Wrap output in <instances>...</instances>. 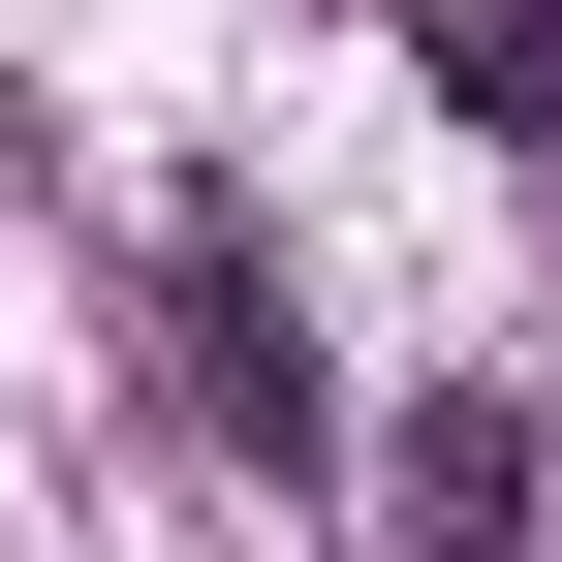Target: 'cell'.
<instances>
[{"mask_svg": "<svg viewBox=\"0 0 562 562\" xmlns=\"http://www.w3.org/2000/svg\"><path fill=\"white\" fill-rule=\"evenodd\" d=\"M406 531H438V562H531V406H501V375L406 406Z\"/></svg>", "mask_w": 562, "mask_h": 562, "instance_id": "2", "label": "cell"}, {"mask_svg": "<svg viewBox=\"0 0 562 562\" xmlns=\"http://www.w3.org/2000/svg\"><path fill=\"white\" fill-rule=\"evenodd\" d=\"M438 94L501 125V157H562V0H438Z\"/></svg>", "mask_w": 562, "mask_h": 562, "instance_id": "3", "label": "cell"}, {"mask_svg": "<svg viewBox=\"0 0 562 562\" xmlns=\"http://www.w3.org/2000/svg\"><path fill=\"white\" fill-rule=\"evenodd\" d=\"M157 344H188V406H220V438H313V313H281L250 188H188V220H157Z\"/></svg>", "mask_w": 562, "mask_h": 562, "instance_id": "1", "label": "cell"}]
</instances>
